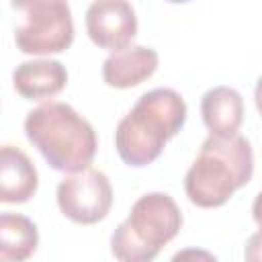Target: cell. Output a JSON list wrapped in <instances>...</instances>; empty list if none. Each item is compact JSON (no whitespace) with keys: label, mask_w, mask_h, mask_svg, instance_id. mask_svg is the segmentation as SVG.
<instances>
[{"label":"cell","mask_w":262,"mask_h":262,"mask_svg":"<svg viewBox=\"0 0 262 262\" xmlns=\"http://www.w3.org/2000/svg\"><path fill=\"white\" fill-rule=\"evenodd\" d=\"M27 139L43 154L47 164L59 172H80L96 154L94 127L70 104L49 100L25 117Z\"/></svg>","instance_id":"3957f363"},{"label":"cell","mask_w":262,"mask_h":262,"mask_svg":"<svg viewBox=\"0 0 262 262\" xmlns=\"http://www.w3.org/2000/svg\"><path fill=\"white\" fill-rule=\"evenodd\" d=\"M59 211L74 223L92 225L102 221L113 205V188L104 172L84 168L57 184Z\"/></svg>","instance_id":"8992f818"},{"label":"cell","mask_w":262,"mask_h":262,"mask_svg":"<svg viewBox=\"0 0 262 262\" xmlns=\"http://www.w3.org/2000/svg\"><path fill=\"white\" fill-rule=\"evenodd\" d=\"M166 2H172V4H184V2H188V0H166Z\"/></svg>","instance_id":"2e32d148"},{"label":"cell","mask_w":262,"mask_h":262,"mask_svg":"<svg viewBox=\"0 0 262 262\" xmlns=\"http://www.w3.org/2000/svg\"><path fill=\"white\" fill-rule=\"evenodd\" d=\"M254 172V151L239 135H209L184 176V190L192 205L203 209L221 207L246 186Z\"/></svg>","instance_id":"7a4b0ae2"},{"label":"cell","mask_w":262,"mask_h":262,"mask_svg":"<svg viewBox=\"0 0 262 262\" xmlns=\"http://www.w3.org/2000/svg\"><path fill=\"white\" fill-rule=\"evenodd\" d=\"M180 225L182 213L176 201L166 192H147L133 203L127 219L115 229L111 252L123 262H149L176 237Z\"/></svg>","instance_id":"277c9868"},{"label":"cell","mask_w":262,"mask_h":262,"mask_svg":"<svg viewBox=\"0 0 262 262\" xmlns=\"http://www.w3.org/2000/svg\"><path fill=\"white\" fill-rule=\"evenodd\" d=\"M252 217H254V221L262 227V190L256 194V199H254V205H252Z\"/></svg>","instance_id":"5bb4252c"},{"label":"cell","mask_w":262,"mask_h":262,"mask_svg":"<svg viewBox=\"0 0 262 262\" xmlns=\"http://www.w3.org/2000/svg\"><path fill=\"white\" fill-rule=\"evenodd\" d=\"M39 244L37 225L18 213L0 215V260L20 262L33 256Z\"/></svg>","instance_id":"7c38bea8"},{"label":"cell","mask_w":262,"mask_h":262,"mask_svg":"<svg viewBox=\"0 0 262 262\" xmlns=\"http://www.w3.org/2000/svg\"><path fill=\"white\" fill-rule=\"evenodd\" d=\"M156 70H158L156 49L135 45L108 55L102 63V78L113 88H131L154 76Z\"/></svg>","instance_id":"9c48e42d"},{"label":"cell","mask_w":262,"mask_h":262,"mask_svg":"<svg viewBox=\"0 0 262 262\" xmlns=\"http://www.w3.org/2000/svg\"><path fill=\"white\" fill-rule=\"evenodd\" d=\"M39 184L37 170L29 156L12 145L0 149V201L2 203H25L29 201Z\"/></svg>","instance_id":"30bf717a"},{"label":"cell","mask_w":262,"mask_h":262,"mask_svg":"<svg viewBox=\"0 0 262 262\" xmlns=\"http://www.w3.org/2000/svg\"><path fill=\"white\" fill-rule=\"evenodd\" d=\"M86 31L94 45L121 51L137 35V16L129 0H94L86 10Z\"/></svg>","instance_id":"52a82bcc"},{"label":"cell","mask_w":262,"mask_h":262,"mask_svg":"<svg viewBox=\"0 0 262 262\" xmlns=\"http://www.w3.org/2000/svg\"><path fill=\"white\" fill-rule=\"evenodd\" d=\"M201 115L205 127L213 135L237 133L244 121V100L235 88L215 86L201 98Z\"/></svg>","instance_id":"8fae6325"},{"label":"cell","mask_w":262,"mask_h":262,"mask_svg":"<svg viewBox=\"0 0 262 262\" xmlns=\"http://www.w3.org/2000/svg\"><path fill=\"white\" fill-rule=\"evenodd\" d=\"M186 121V102L172 88H154L137 98L115 129L119 158L133 168L151 164Z\"/></svg>","instance_id":"6da1fadb"},{"label":"cell","mask_w":262,"mask_h":262,"mask_svg":"<svg viewBox=\"0 0 262 262\" xmlns=\"http://www.w3.org/2000/svg\"><path fill=\"white\" fill-rule=\"evenodd\" d=\"M20 14L14 29L16 47L29 55L66 51L74 41V20L68 0H12Z\"/></svg>","instance_id":"5b68a950"},{"label":"cell","mask_w":262,"mask_h":262,"mask_svg":"<svg viewBox=\"0 0 262 262\" xmlns=\"http://www.w3.org/2000/svg\"><path fill=\"white\" fill-rule=\"evenodd\" d=\"M244 258L248 262H262V227L248 237L244 248Z\"/></svg>","instance_id":"4fadbf2b"},{"label":"cell","mask_w":262,"mask_h":262,"mask_svg":"<svg viewBox=\"0 0 262 262\" xmlns=\"http://www.w3.org/2000/svg\"><path fill=\"white\" fill-rule=\"evenodd\" d=\"M14 90L27 100H41L59 94L68 84V72L57 59L23 61L12 72Z\"/></svg>","instance_id":"ba28073f"},{"label":"cell","mask_w":262,"mask_h":262,"mask_svg":"<svg viewBox=\"0 0 262 262\" xmlns=\"http://www.w3.org/2000/svg\"><path fill=\"white\" fill-rule=\"evenodd\" d=\"M254 100H256V108H258V113L262 115V76H260V78H258V82H256Z\"/></svg>","instance_id":"9a60e30c"}]
</instances>
